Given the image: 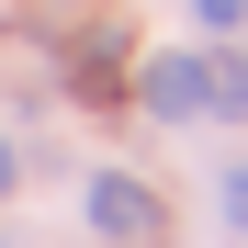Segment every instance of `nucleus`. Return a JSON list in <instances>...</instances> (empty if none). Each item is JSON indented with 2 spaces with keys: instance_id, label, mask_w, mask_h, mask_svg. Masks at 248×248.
I'll list each match as a JSON object with an SVG mask.
<instances>
[{
  "instance_id": "nucleus-1",
  "label": "nucleus",
  "mask_w": 248,
  "mask_h": 248,
  "mask_svg": "<svg viewBox=\"0 0 248 248\" xmlns=\"http://www.w3.org/2000/svg\"><path fill=\"white\" fill-rule=\"evenodd\" d=\"M136 102H147L158 124H237V113H248V68L181 46V57H147V91H136Z\"/></svg>"
},
{
  "instance_id": "nucleus-2",
  "label": "nucleus",
  "mask_w": 248,
  "mask_h": 248,
  "mask_svg": "<svg viewBox=\"0 0 248 248\" xmlns=\"http://www.w3.org/2000/svg\"><path fill=\"white\" fill-rule=\"evenodd\" d=\"M79 215H91V237H102V248H170V203H158L136 170H91Z\"/></svg>"
},
{
  "instance_id": "nucleus-3",
  "label": "nucleus",
  "mask_w": 248,
  "mask_h": 248,
  "mask_svg": "<svg viewBox=\"0 0 248 248\" xmlns=\"http://www.w3.org/2000/svg\"><path fill=\"white\" fill-rule=\"evenodd\" d=\"M68 91H79V102H113V91H124V34H113V23L68 57Z\"/></svg>"
},
{
  "instance_id": "nucleus-4",
  "label": "nucleus",
  "mask_w": 248,
  "mask_h": 248,
  "mask_svg": "<svg viewBox=\"0 0 248 248\" xmlns=\"http://www.w3.org/2000/svg\"><path fill=\"white\" fill-rule=\"evenodd\" d=\"M215 203H226V226L248 237V158H226V181H215Z\"/></svg>"
},
{
  "instance_id": "nucleus-5",
  "label": "nucleus",
  "mask_w": 248,
  "mask_h": 248,
  "mask_svg": "<svg viewBox=\"0 0 248 248\" xmlns=\"http://www.w3.org/2000/svg\"><path fill=\"white\" fill-rule=\"evenodd\" d=\"M192 23H215V34H237V23H248V0H192Z\"/></svg>"
},
{
  "instance_id": "nucleus-6",
  "label": "nucleus",
  "mask_w": 248,
  "mask_h": 248,
  "mask_svg": "<svg viewBox=\"0 0 248 248\" xmlns=\"http://www.w3.org/2000/svg\"><path fill=\"white\" fill-rule=\"evenodd\" d=\"M12 181H23V158H12V136H0V192H12Z\"/></svg>"
},
{
  "instance_id": "nucleus-7",
  "label": "nucleus",
  "mask_w": 248,
  "mask_h": 248,
  "mask_svg": "<svg viewBox=\"0 0 248 248\" xmlns=\"http://www.w3.org/2000/svg\"><path fill=\"white\" fill-rule=\"evenodd\" d=\"M237 68H248V57H237Z\"/></svg>"
}]
</instances>
